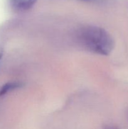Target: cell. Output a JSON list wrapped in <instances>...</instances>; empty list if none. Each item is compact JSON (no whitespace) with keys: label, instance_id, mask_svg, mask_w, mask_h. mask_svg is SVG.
Wrapping results in <instances>:
<instances>
[{"label":"cell","instance_id":"cell-1","mask_svg":"<svg viewBox=\"0 0 128 129\" xmlns=\"http://www.w3.org/2000/svg\"><path fill=\"white\" fill-rule=\"evenodd\" d=\"M77 35L82 45L95 54L108 55L114 49V39L101 27L92 25L84 26L79 30Z\"/></svg>","mask_w":128,"mask_h":129},{"label":"cell","instance_id":"cell-2","mask_svg":"<svg viewBox=\"0 0 128 129\" xmlns=\"http://www.w3.org/2000/svg\"><path fill=\"white\" fill-rule=\"evenodd\" d=\"M37 0H9L12 9L17 12H25L32 8Z\"/></svg>","mask_w":128,"mask_h":129},{"label":"cell","instance_id":"cell-3","mask_svg":"<svg viewBox=\"0 0 128 129\" xmlns=\"http://www.w3.org/2000/svg\"><path fill=\"white\" fill-rule=\"evenodd\" d=\"M23 84L20 82H10L3 86L0 89V96H3L9 92L22 88Z\"/></svg>","mask_w":128,"mask_h":129},{"label":"cell","instance_id":"cell-4","mask_svg":"<svg viewBox=\"0 0 128 129\" xmlns=\"http://www.w3.org/2000/svg\"><path fill=\"white\" fill-rule=\"evenodd\" d=\"M80 1H88V2H91V1H96V0H80Z\"/></svg>","mask_w":128,"mask_h":129},{"label":"cell","instance_id":"cell-5","mask_svg":"<svg viewBox=\"0 0 128 129\" xmlns=\"http://www.w3.org/2000/svg\"><path fill=\"white\" fill-rule=\"evenodd\" d=\"M3 57V52H0V62H1V58H2Z\"/></svg>","mask_w":128,"mask_h":129}]
</instances>
